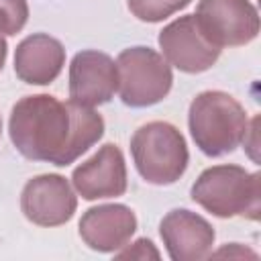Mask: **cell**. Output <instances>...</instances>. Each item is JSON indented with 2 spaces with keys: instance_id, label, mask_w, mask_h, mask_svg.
I'll list each match as a JSON object with an SVG mask.
<instances>
[{
  "instance_id": "ac0fdd59",
  "label": "cell",
  "mask_w": 261,
  "mask_h": 261,
  "mask_svg": "<svg viewBox=\"0 0 261 261\" xmlns=\"http://www.w3.org/2000/svg\"><path fill=\"white\" fill-rule=\"evenodd\" d=\"M6 55H8V45H6V39L0 35V71L6 63Z\"/></svg>"
},
{
  "instance_id": "5bb4252c",
  "label": "cell",
  "mask_w": 261,
  "mask_h": 261,
  "mask_svg": "<svg viewBox=\"0 0 261 261\" xmlns=\"http://www.w3.org/2000/svg\"><path fill=\"white\" fill-rule=\"evenodd\" d=\"M192 0H126L130 14L143 22H161L184 10Z\"/></svg>"
},
{
  "instance_id": "ba28073f",
  "label": "cell",
  "mask_w": 261,
  "mask_h": 261,
  "mask_svg": "<svg viewBox=\"0 0 261 261\" xmlns=\"http://www.w3.org/2000/svg\"><path fill=\"white\" fill-rule=\"evenodd\" d=\"M77 196L71 184L59 173L31 177L20 192V210L37 226H61L75 214Z\"/></svg>"
},
{
  "instance_id": "6da1fadb",
  "label": "cell",
  "mask_w": 261,
  "mask_h": 261,
  "mask_svg": "<svg viewBox=\"0 0 261 261\" xmlns=\"http://www.w3.org/2000/svg\"><path fill=\"white\" fill-rule=\"evenodd\" d=\"M8 135L22 157L67 167L102 139L104 118L73 100L33 94L12 106Z\"/></svg>"
},
{
  "instance_id": "7a4b0ae2",
  "label": "cell",
  "mask_w": 261,
  "mask_h": 261,
  "mask_svg": "<svg viewBox=\"0 0 261 261\" xmlns=\"http://www.w3.org/2000/svg\"><path fill=\"white\" fill-rule=\"evenodd\" d=\"M188 126L196 147L208 157H222L232 153L249 126L247 110L226 92H200L188 112Z\"/></svg>"
},
{
  "instance_id": "e0dca14e",
  "label": "cell",
  "mask_w": 261,
  "mask_h": 261,
  "mask_svg": "<svg viewBox=\"0 0 261 261\" xmlns=\"http://www.w3.org/2000/svg\"><path fill=\"white\" fill-rule=\"evenodd\" d=\"M212 257H257V253H253L251 249H247V247H243V245H239V243H230V245H226V247H222V249H218L216 253H210Z\"/></svg>"
},
{
  "instance_id": "8992f818",
  "label": "cell",
  "mask_w": 261,
  "mask_h": 261,
  "mask_svg": "<svg viewBox=\"0 0 261 261\" xmlns=\"http://www.w3.org/2000/svg\"><path fill=\"white\" fill-rule=\"evenodd\" d=\"M194 16L220 49L247 45L259 35V12L251 0H200Z\"/></svg>"
},
{
  "instance_id": "52a82bcc",
  "label": "cell",
  "mask_w": 261,
  "mask_h": 261,
  "mask_svg": "<svg viewBox=\"0 0 261 261\" xmlns=\"http://www.w3.org/2000/svg\"><path fill=\"white\" fill-rule=\"evenodd\" d=\"M157 41L165 61L184 73H202L210 69L222 51L202 33L194 14L179 16L163 27Z\"/></svg>"
},
{
  "instance_id": "277c9868",
  "label": "cell",
  "mask_w": 261,
  "mask_h": 261,
  "mask_svg": "<svg viewBox=\"0 0 261 261\" xmlns=\"http://www.w3.org/2000/svg\"><path fill=\"white\" fill-rule=\"evenodd\" d=\"M130 155L139 175L153 186L175 184L186 173L190 161L184 135L163 120L147 122L135 130Z\"/></svg>"
},
{
  "instance_id": "8fae6325",
  "label": "cell",
  "mask_w": 261,
  "mask_h": 261,
  "mask_svg": "<svg viewBox=\"0 0 261 261\" xmlns=\"http://www.w3.org/2000/svg\"><path fill=\"white\" fill-rule=\"evenodd\" d=\"M159 234L173 261H200L210 257L216 239L214 226L188 208L169 210L159 224Z\"/></svg>"
},
{
  "instance_id": "7c38bea8",
  "label": "cell",
  "mask_w": 261,
  "mask_h": 261,
  "mask_svg": "<svg viewBox=\"0 0 261 261\" xmlns=\"http://www.w3.org/2000/svg\"><path fill=\"white\" fill-rule=\"evenodd\" d=\"M82 241L98 253H116L137 230V216L124 204H100L88 208L80 218Z\"/></svg>"
},
{
  "instance_id": "30bf717a",
  "label": "cell",
  "mask_w": 261,
  "mask_h": 261,
  "mask_svg": "<svg viewBox=\"0 0 261 261\" xmlns=\"http://www.w3.org/2000/svg\"><path fill=\"white\" fill-rule=\"evenodd\" d=\"M126 163L118 145H102L71 173V186L84 200L118 198L126 192Z\"/></svg>"
},
{
  "instance_id": "9a60e30c",
  "label": "cell",
  "mask_w": 261,
  "mask_h": 261,
  "mask_svg": "<svg viewBox=\"0 0 261 261\" xmlns=\"http://www.w3.org/2000/svg\"><path fill=\"white\" fill-rule=\"evenodd\" d=\"M29 20L27 0H0V35H16Z\"/></svg>"
},
{
  "instance_id": "5b68a950",
  "label": "cell",
  "mask_w": 261,
  "mask_h": 261,
  "mask_svg": "<svg viewBox=\"0 0 261 261\" xmlns=\"http://www.w3.org/2000/svg\"><path fill=\"white\" fill-rule=\"evenodd\" d=\"M118 94L130 108H147L161 102L173 84L171 65L151 47H128L116 57Z\"/></svg>"
},
{
  "instance_id": "3957f363",
  "label": "cell",
  "mask_w": 261,
  "mask_h": 261,
  "mask_svg": "<svg viewBox=\"0 0 261 261\" xmlns=\"http://www.w3.org/2000/svg\"><path fill=\"white\" fill-rule=\"evenodd\" d=\"M190 194L196 204L218 218L245 216L257 220L261 212V175L241 165L224 163L204 169Z\"/></svg>"
},
{
  "instance_id": "4fadbf2b",
  "label": "cell",
  "mask_w": 261,
  "mask_h": 261,
  "mask_svg": "<svg viewBox=\"0 0 261 261\" xmlns=\"http://www.w3.org/2000/svg\"><path fill=\"white\" fill-rule=\"evenodd\" d=\"M65 65V47L47 33L24 37L14 51V73L31 86H49Z\"/></svg>"
},
{
  "instance_id": "9c48e42d",
  "label": "cell",
  "mask_w": 261,
  "mask_h": 261,
  "mask_svg": "<svg viewBox=\"0 0 261 261\" xmlns=\"http://www.w3.org/2000/svg\"><path fill=\"white\" fill-rule=\"evenodd\" d=\"M118 90L116 61L96 49H84L69 63V100L82 106H100Z\"/></svg>"
},
{
  "instance_id": "d6986e66",
  "label": "cell",
  "mask_w": 261,
  "mask_h": 261,
  "mask_svg": "<svg viewBox=\"0 0 261 261\" xmlns=\"http://www.w3.org/2000/svg\"><path fill=\"white\" fill-rule=\"evenodd\" d=\"M0 135H2V116H0Z\"/></svg>"
},
{
  "instance_id": "2e32d148",
  "label": "cell",
  "mask_w": 261,
  "mask_h": 261,
  "mask_svg": "<svg viewBox=\"0 0 261 261\" xmlns=\"http://www.w3.org/2000/svg\"><path fill=\"white\" fill-rule=\"evenodd\" d=\"M116 259H159V251L149 239H137L130 247H122L114 253Z\"/></svg>"
}]
</instances>
